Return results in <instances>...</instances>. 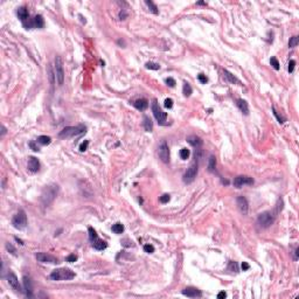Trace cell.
Listing matches in <instances>:
<instances>
[{"label":"cell","mask_w":299,"mask_h":299,"mask_svg":"<svg viewBox=\"0 0 299 299\" xmlns=\"http://www.w3.org/2000/svg\"><path fill=\"white\" fill-rule=\"evenodd\" d=\"M143 126L145 129V131H147V132H152L153 131V122H152V119L150 118L149 116H144Z\"/></svg>","instance_id":"cell-23"},{"label":"cell","mask_w":299,"mask_h":299,"mask_svg":"<svg viewBox=\"0 0 299 299\" xmlns=\"http://www.w3.org/2000/svg\"><path fill=\"white\" fill-rule=\"evenodd\" d=\"M294 66H296V61L290 60V62H289V67H287L289 73H293V70H294Z\"/></svg>","instance_id":"cell-43"},{"label":"cell","mask_w":299,"mask_h":299,"mask_svg":"<svg viewBox=\"0 0 299 299\" xmlns=\"http://www.w3.org/2000/svg\"><path fill=\"white\" fill-rule=\"evenodd\" d=\"M145 4L149 6V8H150V11L153 13V14H158L159 13V11H158V7L154 5V2L153 1H151V0H146L145 1Z\"/></svg>","instance_id":"cell-29"},{"label":"cell","mask_w":299,"mask_h":299,"mask_svg":"<svg viewBox=\"0 0 299 299\" xmlns=\"http://www.w3.org/2000/svg\"><path fill=\"white\" fill-rule=\"evenodd\" d=\"M191 156V151L188 149H181L180 150V158L182 160H187Z\"/></svg>","instance_id":"cell-30"},{"label":"cell","mask_w":299,"mask_h":299,"mask_svg":"<svg viewBox=\"0 0 299 299\" xmlns=\"http://www.w3.org/2000/svg\"><path fill=\"white\" fill-rule=\"evenodd\" d=\"M6 249H7L11 254H13V255H15V253H16V251H15V248L13 247L11 243H7V244H6Z\"/></svg>","instance_id":"cell-45"},{"label":"cell","mask_w":299,"mask_h":299,"mask_svg":"<svg viewBox=\"0 0 299 299\" xmlns=\"http://www.w3.org/2000/svg\"><path fill=\"white\" fill-rule=\"evenodd\" d=\"M198 80H199L202 84H206V83L208 82V77H207L204 74H199L198 75Z\"/></svg>","instance_id":"cell-38"},{"label":"cell","mask_w":299,"mask_h":299,"mask_svg":"<svg viewBox=\"0 0 299 299\" xmlns=\"http://www.w3.org/2000/svg\"><path fill=\"white\" fill-rule=\"evenodd\" d=\"M216 168V158L214 156H210L209 160H208V171L209 172H214Z\"/></svg>","instance_id":"cell-27"},{"label":"cell","mask_w":299,"mask_h":299,"mask_svg":"<svg viewBox=\"0 0 299 299\" xmlns=\"http://www.w3.org/2000/svg\"><path fill=\"white\" fill-rule=\"evenodd\" d=\"M152 112L156 117V119L158 120V123L160 125H165V122L167 119V113L161 110V108L159 106L157 99H153L152 101Z\"/></svg>","instance_id":"cell-7"},{"label":"cell","mask_w":299,"mask_h":299,"mask_svg":"<svg viewBox=\"0 0 299 299\" xmlns=\"http://www.w3.org/2000/svg\"><path fill=\"white\" fill-rule=\"evenodd\" d=\"M198 5H207L206 2H203V1H200V2H198Z\"/></svg>","instance_id":"cell-52"},{"label":"cell","mask_w":299,"mask_h":299,"mask_svg":"<svg viewBox=\"0 0 299 299\" xmlns=\"http://www.w3.org/2000/svg\"><path fill=\"white\" fill-rule=\"evenodd\" d=\"M299 43V37L298 36H292L290 39V41H289V47L290 48H294V47H297Z\"/></svg>","instance_id":"cell-31"},{"label":"cell","mask_w":299,"mask_h":299,"mask_svg":"<svg viewBox=\"0 0 299 299\" xmlns=\"http://www.w3.org/2000/svg\"><path fill=\"white\" fill-rule=\"evenodd\" d=\"M23 27L26 28V29H32L33 27H35L34 26V20L33 19H28V20H26L25 22H22Z\"/></svg>","instance_id":"cell-34"},{"label":"cell","mask_w":299,"mask_h":299,"mask_svg":"<svg viewBox=\"0 0 299 299\" xmlns=\"http://www.w3.org/2000/svg\"><path fill=\"white\" fill-rule=\"evenodd\" d=\"M15 241H16V242H19V243H20L21 246H23V242H22V241H21V239H18V237H15Z\"/></svg>","instance_id":"cell-51"},{"label":"cell","mask_w":299,"mask_h":299,"mask_svg":"<svg viewBox=\"0 0 299 299\" xmlns=\"http://www.w3.org/2000/svg\"><path fill=\"white\" fill-rule=\"evenodd\" d=\"M144 251L147 253V254H152V253H154V247L152 244H145L144 246Z\"/></svg>","instance_id":"cell-36"},{"label":"cell","mask_w":299,"mask_h":299,"mask_svg":"<svg viewBox=\"0 0 299 299\" xmlns=\"http://www.w3.org/2000/svg\"><path fill=\"white\" fill-rule=\"evenodd\" d=\"M40 145H49L50 143H52V138L50 137H48V136H40V137H37V140H36Z\"/></svg>","instance_id":"cell-25"},{"label":"cell","mask_w":299,"mask_h":299,"mask_svg":"<svg viewBox=\"0 0 299 299\" xmlns=\"http://www.w3.org/2000/svg\"><path fill=\"white\" fill-rule=\"evenodd\" d=\"M164 105L165 108H167V109H172L173 108V99L172 98H166L164 102Z\"/></svg>","instance_id":"cell-39"},{"label":"cell","mask_w":299,"mask_h":299,"mask_svg":"<svg viewBox=\"0 0 299 299\" xmlns=\"http://www.w3.org/2000/svg\"><path fill=\"white\" fill-rule=\"evenodd\" d=\"M22 280H23V291H25L27 297L32 298L33 297V283H32V279H30L29 277L23 276Z\"/></svg>","instance_id":"cell-15"},{"label":"cell","mask_w":299,"mask_h":299,"mask_svg":"<svg viewBox=\"0 0 299 299\" xmlns=\"http://www.w3.org/2000/svg\"><path fill=\"white\" fill-rule=\"evenodd\" d=\"M270 63H271V66L275 68L276 70H278V69H279V62H278V60H277L276 57H271V60H270Z\"/></svg>","instance_id":"cell-40"},{"label":"cell","mask_w":299,"mask_h":299,"mask_svg":"<svg viewBox=\"0 0 299 299\" xmlns=\"http://www.w3.org/2000/svg\"><path fill=\"white\" fill-rule=\"evenodd\" d=\"M170 200H171V196H170V194H164V195H161V196L159 198V201L161 202V203H167Z\"/></svg>","instance_id":"cell-37"},{"label":"cell","mask_w":299,"mask_h":299,"mask_svg":"<svg viewBox=\"0 0 299 299\" xmlns=\"http://www.w3.org/2000/svg\"><path fill=\"white\" fill-rule=\"evenodd\" d=\"M236 105H237V108L239 109V111L242 112L243 115H246V116L249 115V105H248L247 101L239 98V99L236 101Z\"/></svg>","instance_id":"cell-18"},{"label":"cell","mask_w":299,"mask_h":299,"mask_svg":"<svg viewBox=\"0 0 299 299\" xmlns=\"http://www.w3.org/2000/svg\"><path fill=\"white\" fill-rule=\"evenodd\" d=\"M236 204H237L239 211L242 214H247L248 209H249V203H248V200L244 196H239L236 199Z\"/></svg>","instance_id":"cell-16"},{"label":"cell","mask_w":299,"mask_h":299,"mask_svg":"<svg viewBox=\"0 0 299 299\" xmlns=\"http://www.w3.org/2000/svg\"><path fill=\"white\" fill-rule=\"evenodd\" d=\"M12 224L15 229L18 230H23L27 227V215L25 213V210H19L14 215L13 220H12Z\"/></svg>","instance_id":"cell-6"},{"label":"cell","mask_w":299,"mask_h":299,"mask_svg":"<svg viewBox=\"0 0 299 299\" xmlns=\"http://www.w3.org/2000/svg\"><path fill=\"white\" fill-rule=\"evenodd\" d=\"M192 87H191V84L189 83H184V88H182V94H184V96L185 97H189L191 95H192Z\"/></svg>","instance_id":"cell-28"},{"label":"cell","mask_w":299,"mask_h":299,"mask_svg":"<svg viewBox=\"0 0 299 299\" xmlns=\"http://www.w3.org/2000/svg\"><path fill=\"white\" fill-rule=\"evenodd\" d=\"M145 67L147 69H151V70H159L160 69V66L158 63H154V62H147L145 64Z\"/></svg>","instance_id":"cell-33"},{"label":"cell","mask_w":299,"mask_h":299,"mask_svg":"<svg viewBox=\"0 0 299 299\" xmlns=\"http://www.w3.org/2000/svg\"><path fill=\"white\" fill-rule=\"evenodd\" d=\"M29 146H30V149L33 150V151H35V152L40 151V149H39L37 146H35V143H34V142H30L29 143Z\"/></svg>","instance_id":"cell-47"},{"label":"cell","mask_w":299,"mask_h":299,"mask_svg":"<svg viewBox=\"0 0 299 299\" xmlns=\"http://www.w3.org/2000/svg\"><path fill=\"white\" fill-rule=\"evenodd\" d=\"M187 142L189 143L192 146H194V147H200L202 144H203V140H202L200 137H198V136H189L188 138H187Z\"/></svg>","instance_id":"cell-20"},{"label":"cell","mask_w":299,"mask_h":299,"mask_svg":"<svg viewBox=\"0 0 299 299\" xmlns=\"http://www.w3.org/2000/svg\"><path fill=\"white\" fill-rule=\"evenodd\" d=\"M278 211H279V209H277L276 211L268 210V211L262 213V214H259L258 218H257V223L259 224V227H262V228H269L270 225H272L273 222H275Z\"/></svg>","instance_id":"cell-2"},{"label":"cell","mask_w":299,"mask_h":299,"mask_svg":"<svg viewBox=\"0 0 299 299\" xmlns=\"http://www.w3.org/2000/svg\"><path fill=\"white\" fill-rule=\"evenodd\" d=\"M35 257H36L37 261L41 262V263H48V264H57L59 263V259L55 256L46 254V253H37L35 255Z\"/></svg>","instance_id":"cell-12"},{"label":"cell","mask_w":299,"mask_h":299,"mask_svg":"<svg viewBox=\"0 0 299 299\" xmlns=\"http://www.w3.org/2000/svg\"><path fill=\"white\" fill-rule=\"evenodd\" d=\"M165 82H166V84H167L168 87H171V88H174V87H175V84H177V83H175V80L172 78V77L166 78V81H165Z\"/></svg>","instance_id":"cell-41"},{"label":"cell","mask_w":299,"mask_h":299,"mask_svg":"<svg viewBox=\"0 0 299 299\" xmlns=\"http://www.w3.org/2000/svg\"><path fill=\"white\" fill-rule=\"evenodd\" d=\"M16 14L19 16V19L25 22L26 20H28L29 19V14H28V11H27V8L26 7H20L18 8V12H16Z\"/></svg>","instance_id":"cell-22"},{"label":"cell","mask_w":299,"mask_h":299,"mask_svg":"<svg viewBox=\"0 0 299 299\" xmlns=\"http://www.w3.org/2000/svg\"><path fill=\"white\" fill-rule=\"evenodd\" d=\"M228 270H229V271H232V272H237V271H239V265H237V263H236V262L230 261L229 262V264H228Z\"/></svg>","instance_id":"cell-32"},{"label":"cell","mask_w":299,"mask_h":299,"mask_svg":"<svg viewBox=\"0 0 299 299\" xmlns=\"http://www.w3.org/2000/svg\"><path fill=\"white\" fill-rule=\"evenodd\" d=\"M77 258H78V257H77L76 255L71 254V255H69V256H68L67 258H66V261L69 262V263H73V262H76V261H77Z\"/></svg>","instance_id":"cell-44"},{"label":"cell","mask_w":299,"mask_h":299,"mask_svg":"<svg viewBox=\"0 0 299 299\" xmlns=\"http://www.w3.org/2000/svg\"><path fill=\"white\" fill-rule=\"evenodd\" d=\"M88 232H89V239H90V242H91V246H92V247L95 248L96 250H104V249H106L108 243L98 237L97 232H96V230H95L92 227H89V228H88Z\"/></svg>","instance_id":"cell-5"},{"label":"cell","mask_w":299,"mask_h":299,"mask_svg":"<svg viewBox=\"0 0 299 299\" xmlns=\"http://www.w3.org/2000/svg\"><path fill=\"white\" fill-rule=\"evenodd\" d=\"M223 76H224V78H225L229 83H236V84H239V85L242 84L241 81H239L237 77H235L230 71H228V70H225V69L223 70Z\"/></svg>","instance_id":"cell-21"},{"label":"cell","mask_w":299,"mask_h":299,"mask_svg":"<svg viewBox=\"0 0 299 299\" xmlns=\"http://www.w3.org/2000/svg\"><path fill=\"white\" fill-rule=\"evenodd\" d=\"M88 145H89V140H84V142L80 145V151H81V152L87 151V150H88Z\"/></svg>","instance_id":"cell-42"},{"label":"cell","mask_w":299,"mask_h":299,"mask_svg":"<svg viewBox=\"0 0 299 299\" xmlns=\"http://www.w3.org/2000/svg\"><path fill=\"white\" fill-rule=\"evenodd\" d=\"M158 154L159 158L161 159V161L165 164H168L170 163V147L167 145V143L163 140L161 144L159 145V149H158Z\"/></svg>","instance_id":"cell-10"},{"label":"cell","mask_w":299,"mask_h":299,"mask_svg":"<svg viewBox=\"0 0 299 299\" xmlns=\"http://www.w3.org/2000/svg\"><path fill=\"white\" fill-rule=\"evenodd\" d=\"M55 77H56V81H57V84L59 85H62L63 84V81H64V70H63V62H62V59L60 56H56L55 57Z\"/></svg>","instance_id":"cell-9"},{"label":"cell","mask_w":299,"mask_h":299,"mask_svg":"<svg viewBox=\"0 0 299 299\" xmlns=\"http://www.w3.org/2000/svg\"><path fill=\"white\" fill-rule=\"evenodd\" d=\"M246 185H248V186L254 185V179L251 177H248V175H239L234 179V186L237 187V188H241Z\"/></svg>","instance_id":"cell-11"},{"label":"cell","mask_w":299,"mask_h":299,"mask_svg":"<svg viewBox=\"0 0 299 299\" xmlns=\"http://www.w3.org/2000/svg\"><path fill=\"white\" fill-rule=\"evenodd\" d=\"M272 111H273V115H275V116L277 117V119H278V122H279L280 124H283L285 120H286L284 117H283V116H280V115H279V113L276 111V109H275V108H272Z\"/></svg>","instance_id":"cell-35"},{"label":"cell","mask_w":299,"mask_h":299,"mask_svg":"<svg viewBox=\"0 0 299 299\" xmlns=\"http://www.w3.org/2000/svg\"><path fill=\"white\" fill-rule=\"evenodd\" d=\"M225 297H227V293H225V292H224V291L220 292V293H218V294H217V298H218V299L225 298Z\"/></svg>","instance_id":"cell-49"},{"label":"cell","mask_w":299,"mask_h":299,"mask_svg":"<svg viewBox=\"0 0 299 299\" xmlns=\"http://www.w3.org/2000/svg\"><path fill=\"white\" fill-rule=\"evenodd\" d=\"M75 272L71 271L70 269H66V268H62V269H56L54 270L52 273H50V279L53 280H70L75 278Z\"/></svg>","instance_id":"cell-3"},{"label":"cell","mask_w":299,"mask_h":299,"mask_svg":"<svg viewBox=\"0 0 299 299\" xmlns=\"http://www.w3.org/2000/svg\"><path fill=\"white\" fill-rule=\"evenodd\" d=\"M7 282H8V284H9V286H11L15 292H19V293L23 292V289L21 287V285L19 284L18 277L15 276L13 272H9L7 275Z\"/></svg>","instance_id":"cell-13"},{"label":"cell","mask_w":299,"mask_h":299,"mask_svg":"<svg viewBox=\"0 0 299 299\" xmlns=\"http://www.w3.org/2000/svg\"><path fill=\"white\" fill-rule=\"evenodd\" d=\"M5 133H6V129H5V126L2 125V126H1V136H4Z\"/></svg>","instance_id":"cell-50"},{"label":"cell","mask_w":299,"mask_h":299,"mask_svg":"<svg viewBox=\"0 0 299 299\" xmlns=\"http://www.w3.org/2000/svg\"><path fill=\"white\" fill-rule=\"evenodd\" d=\"M136 109L140 110V111H145L147 108H149V101L145 99V98H140V99H137L135 103H133Z\"/></svg>","instance_id":"cell-19"},{"label":"cell","mask_w":299,"mask_h":299,"mask_svg":"<svg viewBox=\"0 0 299 299\" xmlns=\"http://www.w3.org/2000/svg\"><path fill=\"white\" fill-rule=\"evenodd\" d=\"M28 170L32 173H36L40 170V161L37 160V158L35 157H29L28 158Z\"/></svg>","instance_id":"cell-17"},{"label":"cell","mask_w":299,"mask_h":299,"mask_svg":"<svg viewBox=\"0 0 299 299\" xmlns=\"http://www.w3.org/2000/svg\"><path fill=\"white\" fill-rule=\"evenodd\" d=\"M34 26H35V28H43V26H45V20H43V16L40 14H37L34 16Z\"/></svg>","instance_id":"cell-24"},{"label":"cell","mask_w":299,"mask_h":299,"mask_svg":"<svg viewBox=\"0 0 299 299\" xmlns=\"http://www.w3.org/2000/svg\"><path fill=\"white\" fill-rule=\"evenodd\" d=\"M87 132V126L80 124L77 126H67L64 127L62 131L59 133V138L60 139H68V138H73V137H77Z\"/></svg>","instance_id":"cell-1"},{"label":"cell","mask_w":299,"mask_h":299,"mask_svg":"<svg viewBox=\"0 0 299 299\" xmlns=\"http://www.w3.org/2000/svg\"><path fill=\"white\" fill-rule=\"evenodd\" d=\"M182 294L184 296H187L189 298H200L202 296V292L196 289V287H193V286H188L186 289L182 290Z\"/></svg>","instance_id":"cell-14"},{"label":"cell","mask_w":299,"mask_h":299,"mask_svg":"<svg viewBox=\"0 0 299 299\" xmlns=\"http://www.w3.org/2000/svg\"><path fill=\"white\" fill-rule=\"evenodd\" d=\"M124 225L120 223V222H117V223H115L112 225V232H115V234H117V235H119V234H123L124 232Z\"/></svg>","instance_id":"cell-26"},{"label":"cell","mask_w":299,"mask_h":299,"mask_svg":"<svg viewBox=\"0 0 299 299\" xmlns=\"http://www.w3.org/2000/svg\"><path fill=\"white\" fill-rule=\"evenodd\" d=\"M249 268H250V265L248 264L247 262H243V263H242V270H243V271H247V270H249Z\"/></svg>","instance_id":"cell-48"},{"label":"cell","mask_w":299,"mask_h":299,"mask_svg":"<svg viewBox=\"0 0 299 299\" xmlns=\"http://www.w3.org/2000/svg\"><path fill=\"white\" fill-rule=\"evenodd\" d=\"M57 191H59V186L57 185H52V186H47L43 191V193L41 195V201L45 206H48L50 204L55 196L57 194Z\"/></svg>","instance_id":"cell-4"},{"label":"cell","mask_w":299,"mask_h":299,"mask_svg":"<svg viewBox=\"0 0 299 299\" xmlns=\"http://www.w3.org/2000/svg\"><path fill=\"white\" fill-rule=\"evenodd\" d=\"M126 16H127V13L124 11V9H122L119 12V19L120 20H125L126 19Z\"/></svg>","instance_id":"cell-46"},{"label":"cell","mask_w":299,"mask_h":299,"mask_svg":"<svg viewBox=\"0 0 299 299\" xmlns=\"http://www.w3.org/2000/svg\"><path fill=\"white\" fill-rule=\"evenodd\" d=\"M198 171H199V165H198L196 161H194L187 168V171L184 174V177H182L184 182L185 184H192L195 180V178H196V175H198Z\"/></svg>","instance_id":"cell-8"}]
</instances>
